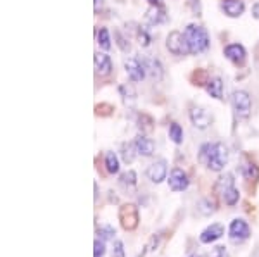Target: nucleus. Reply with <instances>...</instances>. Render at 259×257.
I'll list each match as a JSON object with an SVG mask.
<instances>
[{"label":"nucleus","instance_id":"obj_1","mask_svg":"<svg viewBox=\"0 0 259 257\" xmlns=\"http://www.w3.org/2000/svg\"><path fill=\"white\" fill-rule=\"evenodd\" d=\"M199 163L214 173H221L228 163V147L223 142H206L199 148Z\"/></svg>","mask_w":259,"mask_h":257},{"label":"nucleus","instance_id":"obj_2","mask_svg":"<svg viewBox=\"0 0 259 257\" xmlns=\"http://www.w3.org/2000/svg\"><path fill=\"white\" fill-rule=\"evenodd\" d=\"M183 36H185L187 48H189L190 56H199V54L209 50L211 38H209V33H207V30L202 24L197 23L187 24L185 30H183Z\"/></svg>","mask_w":259,"mask_h":257},{"label":"nucleus","instance_id":"obj_3","mask_svg":"<svg viewBox=\"0 0 259 257\" xmlns=\"http://www.w3.org/2000/svg\"><path fill=\"white\" fill-rule=\"evenodd\" d=\"M232 109L235 113V118L239 119H249L250 113H252V98H250L249 92L245 90H235L232 93Z\"/></svg>","mask_w":259,"mask_h":257},{"label":"nucleus","instance_id":"obj_4","mask_svg":"<svg viewBox=\"0 0 259 257\" xmlns=\"http://www.w3.org/2000/svg\"><path fill=\"white\" fill-rule=\"evenodd\" d=\"M118 218H119V225L124 231L137 230L140 223L139 207L135 204H123L118 211Z\"/></svg>","mask_w":259,"mask_h":257},{"label":"nucleus","instance_id":"obj_5","mask_svg":"<svg viewBox=\"0 0 259 257\" xmlns=\"http://www.w3.org/2000/svg\"><path fill=\"white\" fill-rule=\"evenodd\" d=\"M189 119L197 130H207L212 124V121H214V118H212V114H209V111L202 106H197V104H190L189 106Z\"/></svg>","mask_w":259,"mask_h":257},{"label":"nucleus","instance_id":"obj_6","mask_svg":"<svg viewBox=\"0 0 259 257\" xmlns=\"http://www.w3.org/2000/svg\"><path fill=\"white\" fill-rule=\"evenodd\" d=\"M228 238L232 243H235V245H240V243H244L245 240L250 238V226L249 223L245 221V219L242 218H235L232 223H230L228 226Z\"/></svg>","mask_w":259,"mask_h":257},{"label":"nucleus","instance_id":"obj_7","mask_svg":"<svg viewBox=\"0 0 259 257\" xmlns=\"http://www.w3.org/2000/svg\"><path fill=\"white\" fill-rule=\"evenodd\" d=\"M223 56L227 57L235 68H245V64H247V50H245L244 45L237 43V41L225 45Z\"/></svg>","mask_w":259,"mask_h":257},{"label":"nucleus","instance_id":"obj_8","mask_svg":"<svg viewBox=\"0 0 259 257\" xmlns=\"http://www.w3.org/2000/svg\"><path fill=\"white\" fill-rule=\"evenodd\" d=\"M166 48H168V52L175 57H182L189 54L185 36H183L182 31H177V30L169 31L168 36H166Z\"/></svg>","mask_w":259,"mask_h":257},{"label":"nucleus","instance_id":"obj_9","mask_svg":"<svg viewBox=\"0 0 259 257\" xmlns=\"http://www.w3.org/2000/svg\"><path fill=\"white\" fill-rule=\"evenodd\" d=\"M124 71H126V76L130 81L133 83H140L144 80L145 76H147V71H145L144 68V62L139 57H128V59H124Z\"/></svg>","mask_w":259,"mask_h":257},{"label":"nucleus","instance_id":"obj_10","mask_svg":"<svg viewBox=\"0 0 259 257\" xmlns=\"http://www.w3.org/2000/svg\"><path fill=\"white\" fill-rule=\"evenodd\" d=\"M168 185L169 190H173V192H185L190 185L189 175L182 168H173L168 178Z\"/></svg>","mask_w":259,"mask_h":257},{"label":"nucleus","instance_id":"obj_11","mask_svg":"<svg viewBox=\"0 0 259 257\" xmlns=\"http://www.w3.org/2000/svg\"><path fill=\"white\" fill-rule=\"evenodd\" d=\"M147 178L152 183L159 185L168 178V161L166 159H157L156 163H152L147 168Z\"/></svg>","mask_w":259,"mask_h":257},{"label":"nucleus","instance_id":"obj_12","mask_svg":"<svg viewBox=\"0 0 259 257\" xmlns=\"http://www.w3.org/2000/svg\"><path fill=\"white\" fill-rule=\"evenodd\" d=\"M220 9L227 18L237 19L245 12V2L244 0H221Z\"/></svg>","mask_w":259,"mask_h":257},{"label":"nucleus","instance_id":"obj_13","mask_svg":"<svg viewBox=\"0 0 259 257\" xmlns=\"http://www.w3.org/2000/svg\"><path fill=\"white\" fill-rule=\"evenodd\" d=\"M223 235H225V226L220 225V223H212V225L207 226L206 230L200 231L199 240H200V243H204V245H209V243L218 242Z\"/></svg>","mask_w":259,"mask_h":257},{"label":"nucleus","instance_id":"obj_14","mask_svg":"<svg viewBox=\"0 0 259 257\" xmlns=\"http://www.w3.org/2000/svg\"><path fill=\"white\" fill-rule=\"evenodd\" d=\"M133 143L137 147V152L142 157H152L154 152H156V143H154L152 138H149L145 133H139L133 138Z\"/></svg>","mask_w":259,"mask_h":257},{"label":"nucleus","instance_id":"obj_15","mask_svg":"<svg viewBox=\"0 0 259 257\" xmlns=\"http://www.w3.org/2000/svg\"><path fill=\"white\" fill-rule=\"evenodd\" d=\"M94 62H95V73H97L99 76H109L112 73V69H114L111 56H107V54H104V52L95 54Z\"/></svg>","mask_w":259,"mask_h":257},{"label":"nucleus","instance_id":"obj_16","mask_svg":"<svg viewBox=\"0 0 259 257\" xmlns=\"http://www.w3.org/2000/svg\"><path fill=\"white\" fill-rule=\"evenodd\" d=\"M204 88H206L207 95L212 98H216V100H223L225 98L223 97L225 95V83L220 76H211L209 80H207Z\"/></svg>","mask_w":259,"mask_h":257},{"label":"nucleus","instance_id":"obj_17","mask_svg":"<svg viewBox=\"0 0 259 257\" xmlns=\"http://www.w3.org/2000/svg\"><path fill=\"white\" fill-rule=\"evenodd\" d=\"M145 19L150 26H157V24H164L169 21L168 11L166 7H149L147 14H145Z\"/></svg>","mask_w":259,"mask_h":257},{"label":"nucleus","instance_id":"obj_18","mask_svg":"<svg viewBox=\"0 0 259 257\" xmlns=\"http://www.w3.org/2000/svg\"><path fill=\"white\" fill-rule=\"evenodd\" d=\"M144 62V68L150 76L154 78L156 81H161L162 76H164V68H162L159 59H142Z\"/></svg>","mask_w":259,"mask_h":257},{"label":"nucleus","instance_id":"obj_19","mask_svg":"<svg viewBox=\"0 0 259 257\" xmlns=\"http://www.w3.org/2000/svg\"><path fill=\"white\" fill-rule=\"evenodd\" d=\"M240 173L247 181H257L259 180V168L252 163V161H249L247 157H244V159H242Z\"/></svg>","mask_w":259,"mask_h":257},{"label":"nucleus","instance_id":"obj_20","mask_svg":"<svg viewBox=\"0 0 259 257\" xmlns=\"http://www.w3.org/2000/svg\"><path fill=\"white\" fill-rule=\"evenodd\" d=\"M216 211H218V205H216V200L211 197H204L199 200L197 204V213L200 214V216L204 218H209L211 214H214Z\"/></svg>","mask_w":259,"mask_h":257},{"label":"nucleus","instance_id":"obj_21","mask_svg":"<svg viewBox=\"0 0 259 257\" xmlns=\"http://www.w3.org/2000/svg\"><path fill=\"white\" fill-rule=\"evenodd\" d=\"M118 183H119V186H123L124 190H133L137 186V183H139V176H137V171H133V169H128V171L121 173Z\"/></svg>","mask_w":259,"mask_h":257},{"label":"nucleus","instance_id":"obj_22","mask_svg":"<svg viewBox=\"0 0 259 257\" xmlns=\"http://www.w3.org/2000/svg\"><path fill=\"white\" fill-rule=\"evenodd\" d=\"M137 147L133 142H123L121 143V159H123L124 164H132L137 157Z\"/></svg>","mask_w":259,"mask_h":257},{"label":"nucleus","instance_id":"obj_23","mask_svg":"<svg viewBox=\"0 0 259 257\" xmlns=\"http://www.w3.org/2000/svg\"><path fill=\"white\" fill-rule=\"evenodd\" d=\"M104 164H106V171L109 173V175H118L119 173V157L116 152H107L106 157H104Z\"/></svg>","mask_w":259,"mask_h":257},{"label":"nucleus","instance_id":"obj_24","mask_svg":"<svg viewBox=\"0 0 259 257\" xmlns=\"http://www.w3.org/2000/svg\"><path fill=\"white\" fill-rule=\"evenodd\" d=\"M95 36H97V43L102 50H111L112 43H111V33L107 28H100V30L95 31Z\"/></svg>","mask_w":259,"mask_h":257},{"label":"nucleus","instance_id":"obj_25","mask_svg":"<svg viewBox=\"0 0 259 257\" xmlns=\"http://www.w3.org/2000/svg\"><path fill=\"white\" fill-rule=\"evenodd\" d=\"M137 126H139V130L142 133H149L154 128V118L149 116L147 113H140L137 116Z\"/></svg>","mask_w":259,"mask_h":257},{"label":"nucleus","instance_id":"obj_26","mask_svg":"<svg viewBox=\"0 0 259 257\" xmlns=\"http://www.w3.org/2000/svg\"><path fill=\"white\" fill-rule=\"evenodd\" d=\"M168 136L169 140L173 143L177 145H182L183 143V136H185V133H183V128L180 126L178 123H169V128H168Z\"/></svg>","mask_w":259,"mask_h":257},{"label":"nucleus","instance_id":"obj_27","mask_svg":"<svg viewBox=\"0 0 259 257\" xmlns=\"http://www.w3.org/2000/svg\"><path fill=\"white\" fill-rule=\"evenodd\" d=\"M223 200H225V204L230 205V207H233V205H237L239 204V200H240V192H239V188H237L235 185L233 186H230L228 190H225L223 192Z\"/></svg>","mask_w":259,"mask_h":257},{"label":"nucleus","instance_id":"obj_28","mask_svg":"<svg viewBox=\"0 0 259 257\" xmlns=\"http://www.w3.org/2000/svg\"><path fill=\"white\" fill-rule=\"evenodd\" d=\"M114 41H116L118 48L123 54H130V52H132V43H130V38H128L126 35H124L123 31L114 30Z\"/></svg>","mask_w":259,"mask_h":257},{"label":"nucleus","instance_id":"obj_29","mask_svg":"<svg viewBox=\"0 0 259 257\" xmlns=\"http://www.w3.org/2000/svg\"><path fill=\"white\" fill-rule=\"evenodd\" d=\"M235 185V180H233V175H230V173H225V175H221L218 178V181H216V185H214V190L218 193H221L223 195V192L225 190H228L230 186H233Z\"/></svg>","mask_w":259,"mask_h":257},{"label":"nucleus","instance_id":"obj_30","mask_svg":"<svg viewBox=\"0 0 259 257\" xmlns=\"http://www.w3.org/2000/svg\"><path fill=\"white\" fill-rule=\"evenodd\" d=\"M135 35H137V40H139V43L142 47H149V45L152 43V35H150V31L145 26H137Z\"/></svg>","mask_w":259,"mask_h":257},{"label":"nucleus","instance_id":"obj_31","mask_svg":"<svg viewBox=\"0 0 259 257\" xmlns=\"http://www.w3.org/2000/svg\"><path fill=\"white\" fill-rule=\"evenodd\" d=\"M114 237H116V230L111 225L97 226V238L107 242V240H114Z\"/></svg>","mask_w":259,"mask_h":257},{"label":"nucleus","instance_id":"obj_32","mask_svg":"<svg viewBox=\"0 0 259 257\" xmlns=\"http://www.w3.org/2000/svg\"><path fill=\"white\" fill-rule=\"evenodd\" d=\"M192 83L194 85H197V86H206V83L207 80H209L211 76H207V73L206 71H200V74H197V71H194L192 73Z\"/></svg>","mask_w":259,"mask_h":257},{"label":"nucleus","instance_id":"obj_33","mask_svg":"<svg viewBox=\"0 0 259 257\" xmlns=\"http://www.w3.org/2000/svg\"><path fill=\"white\" fill-rule=\"evenodd\" d=\"M106 255V242L100 238H95L94 242V257H104Z\"/></svg>","mask_w":259,"mask_h":257},{"label":"nucleus","instance_id":"obj_34","mask_svg":"<svg viewBox=\"0 0 259 257\" xmlns=\"http://www.w3.org/2000/svg\"><path fill=\"white\" fill-rule=\"evenodd\" d=\"M111 257H126V254H124V243L121 242V240H114Z\"/></svg>","mask_w":259,"mask_h":257},{"label":"nucleus","instance_id":"obj_35","mask_svg":"<svg viewBox=\"0 0 259 257\" xmlns=\"http://www.w3.org/2000/svg\"><path fill=\"white\" fill-rule=\"evenodd\" d=\"M118 92L121 93V97H123L124 100H128V97H130V98H135V93H133L130 88H126V86H124V85H121V86H119Z\"/></svg>","mask_w":259,"mask_h":257},{"label":"nucleus","instance_id":"obj_36","mask_svg":"<svg viewBox=\"0 0 259 257\" xmlns=\"http://www.w3.org/2000/svg\"><path fill=\"white\" fill-rule=\"evenodd\" d=\"M159 242H161L159 235H152V238H150V242H149L147 248H149V250H156V248L159 247Z\"/></svg>","mask_w":259,"mask_h":257},{"label":"nucleus","instance_id":"obj_37","mask_svg":"<svg viewBox=\"0 0 259 257\" xmlns=\"http://www.w3.org/2000/svg\"><path fill=\"white\" fill-rule=\"evenodd\" d=\"M250 14H252L254 19H259V2L252 4V9H250Z\"/></svg>","mask_w":259,"mask_h":257},{"label":"nucleus","instance_id":"obj_38","mask_svg":"<svg viewBox=\"0 0 259 257\" xmlns=\"http://www.w3.org/2000/svg\"><path fill=\"white\" fill-rule=\"evenodd\" d=\"M214 257H227V250H225V247H216Z\"/></svg>","mask_w":259,"mask_h":257},{"label":"nucleus","instance_id":"obj_39","mask_svg":"<svg viewBox=\"0 0 259 257\" xmlns=\"http://www.w3.org/2000/svg\"><path fill=\"white\" fill-rule=\"evenodd\" d=\"M150 7H166L162 0H147Z\"/></svg>","mask_w":259,"mask_h":257},{"label":"nucleus","instance_id":"obj_40","mask_svg":"<svg viewBox=\"0 0 259 257\" xmlns=\"http://www.w3.org/2000/svg\"><path fill=\"white\" fill-rule=\"evenodd\" d=\"M102 4H104V0H95V2H94V6H95V11H99V7L102 6Z\"/></svg>","mask_w":259,"mask_h":257},{"label":"nucleus","instance_id":"obj_41","mask_svg":"<svg viewBox=\"0 0 259 257\" xmlns=\"http://www.w3.org/2000/svg\"><path fill=\"white\" fill-rule=\"evenodd\" d=\"M145 252H147V250H142V254H139L137 257H144V255H145Z\"/></svg>","mask_w":259,"mask_h":257},{"label":"nucleus","instance_id":"obj_42","mask_svg":"<svg viewBox=\"0 0 259 257\" xmlns=\"http://www.w3.org/2000/svg\"><path fill=\"white\" fill-rule=\"evenodd\" d=\"M190 257H197V255H190Z\"/></svg>","mask_w":259,"mask_h":257}]
</instances>
